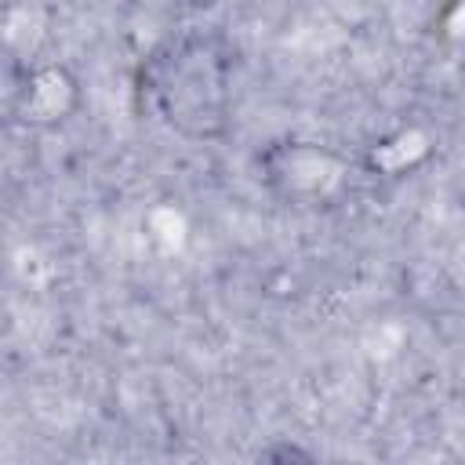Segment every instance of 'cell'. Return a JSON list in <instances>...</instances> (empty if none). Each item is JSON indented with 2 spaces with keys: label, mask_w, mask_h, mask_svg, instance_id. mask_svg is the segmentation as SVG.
I'll list each match as a JSON object with an SVG mask.
<instances>
[{
  "label": "cell",
  "mask_w": 465,
  "mask_h": 465,
  "mask_svg": "<svg viewBox=\"0 0 465 465\" xmlns=\"http://www.w3.org/2000/svg\"><path fill=\"white\" fill-rule=\"evenodd\" d=\"M138 91L156 124L182 142H222L236 113V51L211 29L174 33L145 54Z\"/></svg>",
  "instance_id": "obj_1"
},
{
  "label": "cell",
  "mask_w": 465,
  "mask_h": 465,
  "mask_svg": "<svg viewBox=\"0 0 465 465\" xmlns=\"http://www.w3.org/2000/svg\"><path fill=\"white\" fill-rule=\"evenodd\" d=\"M258 185L291 211H327L352 189V160L309 134H283L265 142L254 156Z\"/></svg>",
  "instance_id": "obj_2"
},
{
  "label": "cell",
  "mask_w": 465,
  "mask_h": 465,
  "mask_svg": "<svg viewBox=\"0 0 465 465\" xmlns=\"http://www.w3.org/2000/svg\"><path fill=\"white\" fill-rule=\"evenodd\" d=\"M84 105L80 76L58 58H22L11 65L7 113L25 131H58Z\"/></svg>",
  "instance_id": "obj_3"
},
{
  "label": "cell",
  "mask_w": 465,
  "mask_h": 465,
  "mask_svg": "<svg viewBox=\"0 0 465 465\" xmlns=\"http://www.w3.org/2000/svg\"><path fill=\"white\" fill-rule=\"evenodd\" d=\"M258 458H272V461H287V458H312L309 450H298V447H269V450H262Z\"/></svg>",
  "instance_id": "obj_4"
}]
</instances>
